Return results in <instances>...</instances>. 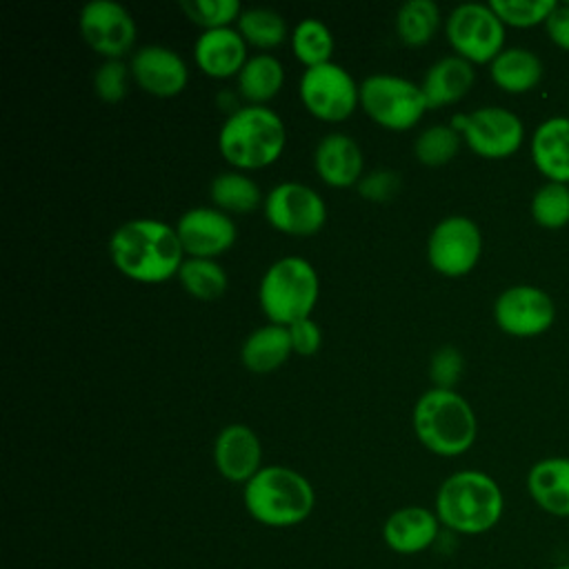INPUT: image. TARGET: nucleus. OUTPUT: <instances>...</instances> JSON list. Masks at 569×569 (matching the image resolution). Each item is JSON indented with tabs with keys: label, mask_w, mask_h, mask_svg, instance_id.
Segmentation results:
<instances>
[{
	"label": "nucleus",
	"mask_w": 569,
	"mask_h": 569,
	"mask_svg": "<svg viewBox=\"0 0 569 569\" xmlns=\"http://www.w3.org/2000/svg\"><path fill=\"white\" fill-rule=\"evenodd\" d=\"M109 258L129 280L160 284L178 276L184 249L176 227L156 218H136L111 233Z\"/></svg>",
	"instance_id": "nucleus-1"
},
{
	"label": "nucleus",
	"mask_w": 569,
	"mask_h": 569,
	"mask_svg": "<svg viewBox=\"0 0 569 569\" xmlns=\"http://www.w3.org/2000/svg\"><path fill=\"white\" fill-rule=\"evenodd\" d=\"M287 144L282 118L260 104H242L220 127L218 151L236 171H258L273 164Z\"/></svg>",
	"instance_id": "nucleus-2"
},
{
	"label": "nucleus",
	"mask_w": 569,
	"mask_h": 569,
	"mask_svg": "<svg viewBox=\"0 0 569 569\" xmlns=\"http://www.w3.org/2000/svg\"><path fill=\"white\" fill-rule=\"evenodd\" d=\"M505 498L498 482L478 469L451 473L436 493V516L451 531L478 536L498 525Z\"/></svg>",
	"instance_id": "nucleus-3"
},
{
	"label": "nucleus",
	"mask_w": 569,
	"mask_h": 569,
	"mask_svg": "<svg viewBox=\"0 0 569 569\" xmlns=\"http://www.w3.org/2000/svg\"><path fill=\"white\" fill-rule=\"evenodd\" d=\"M411 422L420 445L445 458L469 451L478 436L471 405L453 389H427L413 405Z\"/></svg>",
	"instance_id": "nucleus-4"
},
{
	"label": "nucleus",
	"mask_w": 569,
	"mask_h": 569,
	"mask_svg": "<svg viewBox=\"0 0 569 569\" xmlns=\"http://www.w3.org/2000/svg\"><path fill=\"white\" fill-rule=\"evenodd\" d=\"M320 296L313 264L300 256H284L267 267L258 287V302L269 322L289 327L311 318Z\"/></svg>",
	"instance_id": "nucleus-5"
},
{
	"label": "nucleus",
	"mask_w": 569,
	"mask_h": 569,
	"mask_svg": "<svg viewBox=\"0 0 569 569\" xmlns=\"http://www.w3.org/2000/svg\"><path fill=\"white\" fill-rule=\"evenodd\" d=\"M242 498L249 516L269 527L296 525L313 509V489L309 480L280 465L262 467L244 485Z\"/></svg>",
	"instance_id": "nucleus-6"
},
{
	"label": "nucleus",
	"mask_w": 569,
	"mask_h": 569,
	"mask_svg": "<svg viewBox=\"0 0 569 569\" xmlns=\"http://www.w3.org/2000/svg\"><path fill=\"white\" fill-rule=\"evenodd\" d=\"M360 107L387 131H409L429 111L420 84L393 73L367 76L360 82Z\"/></svg>",
	"instance_id": "nucleus-7"
},
{
	"label": "nucleus",
	"mask_w": 569,
	"mask_h": 569,
	"mask_svg": "<svg viewBox=\"0 0 569 569\" xmlns=\"http://www.w3.org/2000/svg\"><path fill=\"white\" fill-rule=\"evenodd\" d=\"M445 36L453 56L471 64H489L505 49V24L489 4L465 2L445 20Z\"/></svg>",
	"instance_id": "nucleus-8"
},
{
	"label": "nucleus",
	"mask_w": 569,
	"mask_h": 569,
	"mask_svg": "<svg viewBox=\"0 0 569 569\" xmlns=\"http://www.w3.org/2000/svg\"><path fill=\"white\" fill-rule=\"evenodd\" d=\"M449 124L476 156L489 160L513 156L525 140L522 120L505 107L487 104L471 113H456Z\"/></svg>",
	"instance_id": "nucleus-9"
},
{
	"label": "nucleus",
	"mask_w": 569,
	"mask_h": 569,
	"mask_svg": "<svg viewBox=\"0 0 569 569\" xmlns=\"http://www.w3.org/2000/svg\"><path fill=\"white\" fill-rule=\"evenodd\" d=\"M298 96L313 118L322 122H342L360 104V84H356L345 67L327 62L302 71Z\"/></svg>",
	"instance_id": "nucleus-10"
},
{
	"label": "nucleus",
	"mask_w": 569,
	"mask_h": 569,
	"mask_svg": "<svg viewBox=\"0 0 569 569\" xmlns=\"http://www.w3.org/2000/svg\"><path fill=\"white\" fill-rule=\"evenodd\" d=\"M262 213L276 231L293 238L316 236L327 222L325 200L316 189L302 182L276 184L264 196Z\"/></svg>",
	"instance_id": "nucleus-11"
},
{
	"label": "nucleus",
	"mask_w": 569,
	"mask_h": 569,
	"mask_svg": "<svg viewBox=\"0 0 569 569\" xmlns=\"http://www.w3.org/2000/svg\"><path fill=\"white\" fill-rule=\"evenodd\" d=\"M480 253V227L467 216L442 218L427 238V260L433 271L447 278H460L473 271Z\"/></svg>",
	"instance_id": "nucleus-12"
},
{
	"label": "nucleus",
	"mask_w": 569,
	"mask_h": 569,
	"mask_svg": "<svg viewBox=\"0 0 569 569\" xmlns=\"http://www.w3.org/2000/svg\"><path fill=\"white\" fill-rule=\"evenodd\" d=\"M78 29L84 44L104 60H122L136 42V20L116 0H91L80 9Z\"/></svg>",
	"instance_id": "nucleus-13"
},
{
	"label": "nucleus",
	"mask_w": 569,
	"mask_h": 569,
	"mask_svg": "<svg viewBox=\"0 0 569 569\" xmlns=\"http://www.w3.org/2000/svg\"><path fill=\"white\" fill-rule=\"evenodd\" d=\"M493 320L507 336L536 338L553 325L556 305L536 284H511L493 300Z\"/></svg>",
	"instance_id": "nucleus-14"
},
{
	"label": "nucleus",
	"mask_w": 569,
	"mask_h": 569,
	"mask_svg": "<svg viewBox=\"0 0 569 569\" xmlns=\"http://www.w3.org/2000/svg\"><path fill=\"white\" fill-rule=\"evenodd\" d=\"M176 231L187 258L209 260H216L218 256L229 251L238 236L231 216L216 207L187 209L178 218Z\"/></svg>",
	"instance_id": "nucleus-15"
},
{
	"label": "nucleus",
	"mask_w": 569,
	"mask_h": 569,
	"mask_svg": "<svg viewBox=\"0 0 569 569\" xmlns=\"http://www.w3.org/2000/svg\"><path fill=\"white\" fill-rule=\"evenodd\" d=\"M131 80L149 96L173 98L184 91L189 69L184 60L169 47L147 44L133 51L129 60Z\"/></svg>",
	"instance_id": "nucleus-16"
},
{
	"label": "nucleus",
	"mask_w": 569,
	"mask_h": 569,
	"mask_svg": "<svg viewBox=\"0 0 569 569\" xmlns=\"http://www.w3.org/2000/svg\"><path fill=\"white\" fill-rule=\"evenodd\" d=\"M262 447L251 427L242 422L227 425L213 440V462L222 478L231 482H249L262 467Z\"/></svg>",
	"instance_id": "nucleus-17"
},
{
	"label": "nucleus",
	"mask_w": 569,
	"mask_h": 569,
	"mask_svg": "<svg viewBox=\"0 0 569 569\" xmlns=\"http://www.w3.org/2000/svg\"><path fill=\"white\" fill-rule=\"evenodd\" d=\"M247 47L249 44L244 42L240 31L233 27L209 29L196 38L193 60L207 78H213V80H227L233 76L238 78L244 62L249 60Z\"/></svg>",
	"instance_id": "nucleus-18"
},
{
	"label": "nucleus",
	"mask_w": 569,
	"mask_h": 569,
	"mask_svg": "<svg viewBox=\"0 0 569 569\" xmlns=\"http://www.w3.org/2000/svg\"><path fill=\"white\" fill-rule=\"evenodd\" d=\"M365 158L360 144L340 131L320 138L313 151V169L318 178L333 189L356 187L362 178Z\"/></svg>",
	"instance_id": "nucleus-19"
},
{
	"label": "nucleus",
	"mask_w": 569,
	"mask_h": 569,
	"mask_svg": "<svg viewBox=\"0 0 569 569\" xmlns=\"http://www.w3.org/2000/svg\"><path fill=\"white\" fill-rule=\"evenodd\" d=\"M529 498L549 516L569 518V456H549L527 471Z\"/></svg>",
	"instance_id": "nucleus-20"
},
{
	"label": "nucleus",
	"mask_w": 569,
	"mask_h": 569,
	"mask_svg": "<svg viewBox=\"0 0 569 569\" xmlns=\"http://www.w3.org/2000/svg\"><path fill=\"white\" fill-rule=\"evenodd\" d=\"M533 167L549 180L569 184V118L542 120L529 142Z\"/></svg>",
	"instance_id": "nucleus-21"
},
{
	"label": "nucleus",
	"mask_w": 569,
	"mask_h": 569,
	"mask_svg": "<svg viewBox=\"0 0 569 569\" xmlns=\"http://www.w3.org/2000/svg\"><path fill=\"white\" fill-rule=\"evenodd\" d=\"M473 80L476 71L471 62L462 60L460 56H445L427 69L420 89L425 93L427 107L440 109L462 100L473 87Z\"/></svg>",
	"instance_id": "nucleus-22"
},
{
	"label": "nucleus",
	"mask_w": 569,
	"mask_h": 569,
	"mask_svg": "<svg viewBox=\"0 0 569 569\" xmlns=\"http://www.w3.org/2000/svg\"><path fill=\"white\" fill-rule=\"evenodd\" d=\"M438 522V516L425 507H402L387 518L382 536L393 551L416 553L436 540Z\"/></svg>",
	"instance_id": "nucleus-23"
},
{
	"label": "nucleus",
	"mask_w": 569,
	"mask_h": 569,
	"mask_svg": "<svg viewBox=\"0 0 569 569\" xmlns=\"http://www.w3.org/2000/svg\"><path fill=\"white\" fill-rule=\"evenodd\" d=\"M291 353H293V347L289 338V327L273 325V322H267L256 331H251L240 347L242 367L258 376L280 369Z\"/></svg>",
	"instance_id": "nucleus-24"
},
{
	"label": "nucleus",
	"mask_w": 569,
	"mask_h": 569,
	"mask_svg": "<svg viewBox=\"0 0 569 569\" xmlns=\"http://www.w3.org/2000/svg\"><path fill=\"white\" fill-rule=\"evenodd\" d=\"M491 82L505 93H527L536 89L545 76L542 60L525 47H505L489 62Z\"/></svg>",
	"instance_id": "nucleus-25"
},
{
	"label": "nucleus",
	"mask_w": 569,
	"mask_h": 569,
	"mask_svg": "<svg viewBox=\"0 0 569 569\" xmlns=\"http://www.w3.org/2000/svg\"><path fill=\"white\" fill-rule=\"evenodd\" d=\"M236 80L238 93L247 104L267 107L284 84V67L271 53H256L249 56Z\"/></svg>",
	"instance_id": "nucleus-26"
},
{
	"label": "nucleus",
	"mask_w": 569,
	"mask_h": 569,
	"mask_svg": "<svg viewBox=\"0 0 569 569\" xmlns=\"http://www.w3.org/2000/svg\"><path fill=\"white\" fill-rule=\"evenodd\" d=\"M209 198L216 209L229 216L231 213L242 216V213L256 211L264 202V196L256 184V180L249 178L244 171H236V169L222 171L211 180Z\"/></svg>",
	"instance_id": "nucleus-27"
},
{
	"label": "nucleus",
	"mask_w": 569,
	"mask_h": 569,
	"mask_svg": "<svg viewBox=\"0 0 569 569\" xmlns=\"http://www.w3.org/2000/svg\"><path fill=\"white\" fill-rule=\"evenodd\" d=\"M440 29V9L433 0H409L396 13V33L407 47H425Z\"/></svg>",
	"instance_id": "nucleus-28"
},
{
	"label": "nucleus",
	"mask_w": 569,
	"mask_h": 569,
	"mask_svg": "<svg viewBox=\"0 0 569 569\" xmlns=\"http://www.w3.org/2000/svg\"><path fill=\"white\" fill-rule=\"evenodd\" d=\"M291 51L293 58L305 64V69L320 67L331 62L336 42L329 27L316 18L300 20L291 31Z\"/></svg>",
	"instance_id": "nucleus-29"
},
{
	"label": "nucleus",
	"mask_w": 569,
	"mask_h": 569,
	"mask_svg": "<svg viewBox=\"0 0 569 569\" xmlns=\"http://www.w3.org/2000/svg\"><path fill=\"white\" fill-rule=\"evenodd\" d=\"M236 29L240 31V36L249 47H256L262 51L280 47L289 36L284 18L278 11L267 7L242 9L236 22Z\"/></svg>",
	"instance_id": "nucleus-30"
},
{
	"label": "nucleus",
	"mask_w": 569,
	"mask_h": 569,
	"mask_svg": "<svg viewBox=\"0 0 569 569\" xmlns=\"http://www.w3.org/2000/svg\"><path fill=\"white\" fill-rule=\"evenodd\" d=\"M178 280L189 296L202 302L220 298L229 284L227 271L218 264V260L209 258H184Z\"/></svg>",
	"instance_id": "nucleus-31"
},
{
	"label": "nucleus",
	"mask_w": 569,
	"mask_h": 569,
	"mask_svg": "<svg viewBox=\"0 0 569 569\" xmlns=\"http://www.w3.org/2000/svg\"><path fill=\"white\" fill-rule=\"evenodd\" d=\"M462 144V136L451 124H431L413 140V156L425 167L449 164Z\"/></svg>",
	"instance_id": "nucleus-32"
},
{
	"label": "nucleus",
	"mask_w": 569,
	"mask_h": 569,
	"mask_svg": "<svg viewBox=\"0 0 569 569\" xmlns=\"http://www.w3.org/2000/svg\"><path fill=\"white\" fill-rule=\"evenodd\" d=\"M531 218L542 229H562L569 224V184L545 182L531 198Z\"/></svg>",
	"instance_id": "nucleus-33"
},
{
	"label": "nucleus",
	"mask_w": 569,
	"mask_h": 569,
	"mask_svg": "<svg viewBox=\"0 0 569 569\" xmlns=\"http://www.w3.org/2000/svg\"><path fill=\"white\" fill-rule=\"evenodd\" d=\"M558 2L553 0H491L489 7L502 20L505 27L529 29L545 24Z\"/></svg>",
	"instance_id": "nucleus-34"
},
{
	"label": "nucleus",
	"mask_w": 569,
	"mask_h": 569,
	"mask_svg": "<svg viewBox=\"0 0 569 569\" xmlns=\"http://www.w3.org/2000/svg\"><path fill=\"white\" fill-rule=\"evenodd\" d=\"M180 9L202 31L231 27L242 13L238 0H182Z\"/></svg>",
	"instance_id": "nucleus-35"
},
{
	"label": "nucleus",
	"mask_w": 569,
	"mask_h": 569,
	"mask_svg": "<svg viewBox=\"0 0 569 569\" xmlns=\"http://www.w3.org/2000/svg\"><path fill=\"white\" fill-rule=\"evenodd\" d=\"M129 78V64L122 60H104L93 73V91L102 102L116 104L127 96Z\"/></svg>",
	"instance_id": "nucleus-36"
},
{
	"label": "nucleus",
	"mask_w": 569,
	"mask_h": 569,
	"mask_svg": "<svg viewBox=\"0 0 569 569\" xmlns=\"http://www.w3.org/2000/svg\"><path fill=\"white\" fill-rule=\"evenodd\" d=\"M462 369H465V358L451 345H445L438 351H433L429 360V376L433 380V387L438 389H453L462 376Z\"/></svg>",
	"instance_id": "nucleus-37"
},
{
	"label": "nucleus",
	"mask_w": 569,
	"mask_h": 569,
	"mask_svg": "<svg viewBox=\"0 0 569 569\" xmlns=\"http://www.w3.org/2000/svg\"><path fill=\"white\" fill-rule=\"evenodd\" d=\"M358 193L365 198V200H371V202H385V200H391L398 189H400V178L398 173L393 171H387V169H378V171H371L367 176L360 178V182L356 184Z\"/></svg>",
	"instance_id": "nucleus-38"
},
{
	"label": "nucleus",
	"mask_w": 569,
	"mask_h": 569,
	"mask_svg": "<svg viewBox=\"0 0 569 569\" xmlns=\"http://www.w3.org/2000/svg\"><path fill=\"white\" fill-rule=\"evenodd\" d=\"M289 338H291L293 353L298 356H313L322 347V329L311 318L289 325Z\"/></svg>",
	"instance_id": "nucleus-39"
},
{
	"label": "nucleus",
	"mask_w": 569,
	"mask_h": 569,
	"mask_svg": "<svg viewBox=\"0 0 569 569\" xmlns=\"http://www.w3.org/2000/svg\"><path fill=\"white\" fill-rule=\"evenodd\" d=\"M549 40L560 47L562 51H569V2L556 4L551 16L545 22Z\"/></svg>",
	"instance_id": "nucleus-40"
},
{
	"label": "nucleus",
	"mask_w": 569,
	"mask_h": 569,
	"mask_svg": "<svg viewBox=\"0 0 569 569\" xmlns=\"http://www.w3.org/2000/svg\"><path fill=\"white\" fill-rule=\"evenodd\" d=\"M553 569H569V562H562V565H556Z\"/></svg>",
	"instance_id": "nucleus-41"
}]
</instances>
